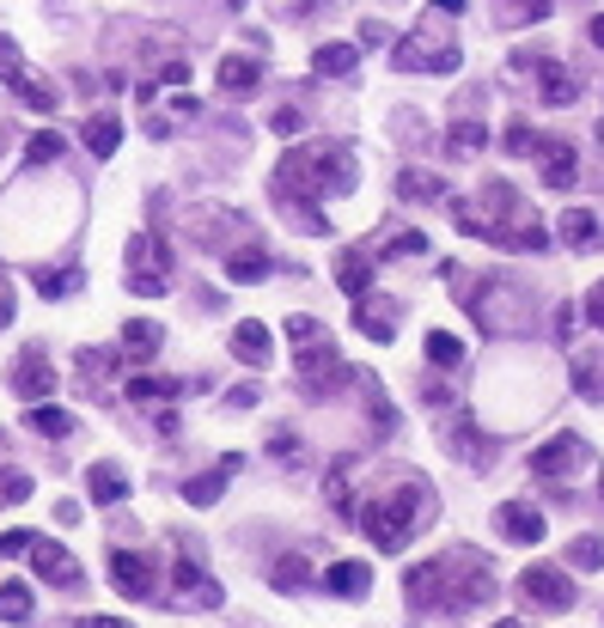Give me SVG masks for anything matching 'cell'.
<instances>
[{"label": "cell", "instance_id": "91938a15", "mask_svg": "<svg viewBox=\"0 0 604 628\" xmlns=\"http://www.w3.org/2000/svg\"><path fill=\"white\" fill-rule=\"evenodd\" d=\"M599 489H604V470H599Z\"/></svg>", "mask_w": 604, "mask_h": 628}, {"label": "cell", "instance_id": "e575fe53", "mask_svg": "<svg viewBox=\"0 0 604 628\" xmlns=\"http://www.w3.org/2000/svg\"><path fill=\"white\" fill-rule=\"evenodd\" d=\"M446 445H452V452H458V458H482V433L470 428L465 415H458V421H452V428H446Z\"/></svg>", "mask_w": 604, "mask_h": 628}, {"label": "cell", "instance_id": "f907efd6", "mask_svg": "<svg viewBox=\"0 0 604 628\" xmlns=\"http://www.w3.org/2000/svg\"><path fill=\"white\" fill-rule=\"evenodd\" d=\"M379 44H391V32H385V25H372V19H367V25H360V49H379Z\"/></svg>", "mask_w": 604, "mask_h": 628}, {"label": "cell", "instance_id": "f5cc1de1", "mask_svg": "<svg viewBox=\"0 0 604 628\" xmlns=\"http://www.w3.org/2000/svg\"><path fill=\"white\" fill-rule=\"evenodd\" d=\"M574 318H580V306H562V311H556V336H562V342L574 336Z\"/></svg>", "mask_w": 604, "mask_h": 628}, {"label": "cell", "instance_id": "c3c4849f", "mask_svg": "<svg viewBox=\"0 0 604 628\" xmlns=\"http://www.w3.org/2000/svg\"><path fill=\"white\" fill-rule=\"evenodd\" d=\"M128 287H135L140 299H159V293H165V275H128Z\"/></svg>", "mask_w": 604, "mask_h": 628}, {"label": "cell", "instance_id": "9f6ffc18", "mask_svg": "<svg viewBox=\"0 0 604 628\" xmlns=\"http://www.w3.org/2000/svg\"><path fill=\"white\" fill-rule=\"evenodd\" d=\"M592 44H599V49H604V13H599V19H592Z\"/></svg>", "mask_w": 604, "mask_h": 628}, {"label": "cell", "instance_id": "277c9868", "mask_svg": "<svg viewBox=\"0 0 604 628\" xmlns=\"http://www.w3.org/2000/svg\"><path fill=\"white\" fill-rule=\"evenodd\" d=\"M391 62H397V74H458V44L452 37H421L409 32L397 49H391Z\"/></svg>", "mask_w": 604, "mask_h": 628}, {"label": "cell", "instance_id": "ba28073f", "mask_svg": "<svg viewBox=\"0 0 604 628\" xmlns=\"http://www.w3.org/2000/svg\"><path fill=\"white\" fill-rule=\"evenodd\" d=\"M355 330L367 342H391L397 336V299H385V293H360L355 299Z\"/></svg>", "mask_w": 604, "mask_h": 628}, {"label": "cell", "instance_id": "f6af8a7d", "mask_svg": "<svg viewBox=\"0 0 604 628\" xmlns=\"http://www.w3.org/2000/svg\"><path fill=\"white\" fill-rule=\"evenodd\" d=\"M287 336H294L299 348H306V342H318V318H306V311H294V318H287Z\"/></svg>", "mask_w": 604, "mask_h": 628}, {"label": "cell", "instance_id": "9a60e30c", "mask_svg": "<svg viewBox=\"0 0 604 628\" xmlns=\"http://www.w3.org/2000/svg\"><path fill=\"white\" fill-rule=\"evenodd\" d=\"M159 342H165V330H159L153 318H128L123 323V360L128 367H147V360L159 354Z\"/></svg>", "mask_w": 604, "mask_h": 628}, {"label": "cell", "instance_id": "d590c367", "mask_svg": "<svg viewBox=\"0 0 604 628\" xmlns=\"http://www.w3.org/2000/svg\"><path fill=\"white\" fill-rule=\"evenodd\" d=\"M568 562L587 567V574H599V567H604V537H574V543H568Z\"/></svg>", "mask_w": 604, "mask_h": 628}, {"label": "cell", "instance_id": "4dcf8cb0", "mask_svg": "<svg viewBox=\"0 0 604 628\" xmlns=\"http://www.w3.org/2000/svg\"><path fill=\"white\" fill-rule=\"evenodd\" d=\"M397 196H403V201H434V196H446V184H440V177H428V171H403V177H397Z\"/></svg>", "mask_w": 604, "mask_h": 628}, {"label": "cell", "instance_id": "836d02e7", "mask_svg": "<svg viewBox=\"0 0 604 628\" xmlns=\"http://www.w3.org/2000/svg\"><path fill=\"white\" fill-rule=\"evenodd\" d=\"M275 586H281V592L311 586V562H306V555H281V562H275Z\"/></svg>", "mask_w": 604, "mask_h": 628}, {"label": "cell", "instance_id": "e0dca14e", "mask_svg": "<svg viewBox=\"0 0 604 628\" xmlns=\"http://www.w3.org/2000/svg\"><path fill=\"white\" fill-rule=\"evenodd\" d=\"M13 391L25 403H44L49 391H56V372L44 367V360H37V354H19V367H13Z\"/></svg>", "mask_w": 604, "mask_h": 628}, {"label": "cell", "instance_id": "74e56055", "mask_svg": "<svg viewBox=\"0 0 604 628\" xmlns=\"http://www.w3.org/2000/svg\"><path fill=\"white\" fill-rule=\"evenodd\" d=\"M428 360H434V367H458V360H465V342L434 330V336H428Z\"/></svg>", "mask_w": 604, "mask_h": 628}, {"label": "cell", "instance_id": "9c48e42d", "mask_svg": "<svg viewBox=\"0 0 604 628\" xmlns=\"http://www.w3.org/2000/svg\"><path fill=\"white\" fill-rule=\"evenodd\" d=\"M519 306H526V299H519V293H513L507 281H489V287L477 293V318H482V330H513V323H519Z\"/></svg>", "mask_w": 604, "mask_h": 628}, {"label": "cell", "instance_id": "b9f144b4", "mask_svg": "<svg viewBox=\"0 0 604 628\" xmlns=\"http://www.w3.org/2000/svg\"><path fill=\"white\" fill-rule=\"evenodd\" d=\"M79 367H86V379H93V384H104V372L116 367V354H104V348H86V354H79Z\"/></svg>", "mask_w": 604, "mask_h": 628}, {"label": "cell", "instance_id": "8992f818", "mask_svg": "<svg viewBox=\"0 0 604 628\" xmlns=\"http://www.w3.org/2000/svg\"><path fill=\"white\" fill-rule=\"evenodd\" d=\"M519 592H526L531 604H543V611H568L574 604V580L550 562H531L526 574H519Z\"/></svg>", "mask_w": 604, "mask_h": 628}, {"label": "cell", "instance_id": "5bb4252c", "mask_svg": "<svg viewBox=\"0 0 604 628\" xmlns=\"http://www.w3.org/2000/svg\"><path fill=\"white\" fill-rule=\"evenodd\" d=\"M25 555H32V567L44 574L49 586H67V580H74V555H67L62 543H49V537H32V543H25Z\"/></svg>", "mask_w": 604, "mask_h": 628}, {"label": "cell", "instance_id": "8d00e7d4", "mask_svg": "<svg viewBox=\"0 0 604 628\" xmlns=\"http://www.w3.org/2000/svg\"><path fill=\"white\" fill-rule=\"evenodd\" d=\"M574 391L604 403V360H580V367H574Z\"/></svg>", "mask_w": 604, "mask_h": 628}, {"label": "cell", "instance_id": "60d3db41", "mask_svg": "<svg viewBox=\"0 0 604 628\" xmlns=\"http://www.w3.org/2000/svg\"><path fill=\"white\" fill-rule=\"evenodd\" d=\"M79 287V269H62V275H44L37 281V293H44V299H62V293H74Z\"/></svg>", "mask_w": 604, "mask_h": 628}, {"label": "cell", "instance_id": "681fc988", "mask_svg": "<svg viewBox=\"0 0 604 628\" xmlns=\"http://www.w3.org/2000/svg\"><path fill=\"white\" fill-rule=\"evenodd\" d=\"M25 543H32V531H0V555H25Z\"/></svg>", "mask_w": 604, "mask_h": 628}, {"label": "cell", "instance_id": "d4e9b609", "mask_svg": "<svg viewBox=\"0 0 604 628\" xmlns=\"http://www.w3.org/2000/svg\"><path fill=\"white\" fill-rule=\"evenodd\" d=\"M25 421H32L37 433H44V440H67V433H74V415L62 409V403H32V415H25Z\"/></svg>", "mask_w": 604, "mask_h": 628}, {"label": "cell", "instance_id": "d6a6232c", "mask_svg": "<svg viewBox=\"0 0 604 628\" xmlns=\"http://www.w3.org/2000/svg\"><path fill=\"white\" fill-rule=\"evenodd\" d=\"M62 153H67V140L56 135V128H44V135H32V147H25V165H56Z\"/></svg>", "mask_w": 604, "mask_h": 628}, {"label": "cell", "instance_id": "d6986e66", "mask_svg": "<svg viewBox=\"0 0 604 628\" xmlns=\"http://www.w3.org/2000/svg\"><path fill=\"white\" fill-rule=\"evenodd\" d=\"M538 93H543V104H550V110H562V104H574V98H580V79H574L562 62H543V67H538Z\"/></svg>", "mask_w": 604, "mask_h": 628}, {"label": "cell", "instance_id": "52a82bcc", "mask_svg": "<svg viewBox=\"0 0 604 628\" xmlns=\"http://www.w3.org/2000/svg\"><path fill=\"white\" fill-rule=\"evenodd\" d=\"M110 586L140 604V598H153L159 574H153V562H147L140 550H116V555H110Z\"/></svg>", "mask_w": 604, "mask_h": 628}, {"label": "cell", "instance_id": "7c38bea8", "mask_svg": "<svg viewBox=\"0 0 604 628\" xmlns=\"http://www.w3.org/2000/svg\"><path fill=\"white\" fill-rule=\"evenodd\" d=\"M238 464H245V458H238V452H226V458H220L214 470L189 476V482H184V501H189V506H214L220 494H226V482H233V470H238Z\"/></svg>", "mask_w": 604, "mask_h": 628}, {"label": "cell", "instance_id": "44dd1931", "mask_svg": "<svg viewBox=\"0 0 604 628\" xmlns=\"http://www.w3.org/2000/svg\"><path fill=\"white\" fill-rule=\"evenodd\" d=\"M336 287L348 293V299L372 293V262H367V250H342V257H336Z\"/></svg>", "mask_w": 604, "mask_h": 628}, {"label": "cell", "instance_id": "7bdbcfd3", "mask_svg": "<svg viewBox=\"0 0 604 628\" xmlns=\"http://www.w3.org/2000/svg\"><path fill=\"white\" fill-rule=\"evenodd\" d=\"M501 147H507V153H538V135H531L526 123H513L507 135H501Z\"/></svg>", "mask_w": 604, "mask_h": 628}, {"label": "cell", "instance_id": "bcb514c9", "mask_svg": "<svg viewBox=\"0 0 604 628\" xmlns=\"http://www.w3.org/2000/svg\"><path fill=\"white\" fill-rule=\"evenodd\" d=\"M580 311H587L592 330H604V281H592V293H587V306H580Z\"/></svg>", "mask_w": 604, "mask_h": 628}, {"label": "cell", "instance_id": "cb8c5ba5", "mask_svg": "<svg viewBox=\"0 0 604 628\" xmlns=\"http://www.w3.org/2000/svg\"><path fill=\"white\" fill-rule=\"evenodd\" d=\"M269 269H275V262H269L263 250H233V257H226V281H238V287L269 281Z\"/></svg>", "mask_w": 604, "mask_h": 628}, {"label": "cell", "instance_id": "30bf717a", "mask_svg": "<svg viewBox=\"0 0 604 628\" xmlns=\"http://www.w3.org/2000/svg\"><path fill=\"white\" fill-rule=\"evenodd\" d=\"M495 525H501V537L507 543H543V513L531 501H501V513H495Z\"/></svg>", "mask_w": 604, "mask_h": 628}, {"label": "cell", "instance_id": "db71d44e", "mask_svg": "<svg viewBox=\"0 0 604 628\" xmlns=\"http://www.w3.org/2000/svg\"><path fill=\"white\" fill-rule=\"evenodd\" d=\"M86 628H128V623H116V616H93Z\"/></svg>", "mask_w": 604, "mask_h": 628}, {"label": "cell", "instance_id": "7a4b0ae2", "mask_svg": "<svg viewBox=\"0 0 604 628\" xmlns=\"http://www.w3.org/2000/svg\"><path fill=\"white\" fill-rule=\"evenodd\" d=\"M342 189H355V147H342V140H311V147L281 153L275 177H269L275 201H324Z\"/></svg>", "mask_w": 604, "mask_h": 628}, {"label": "cell", "instance_id": "603a6c76", "mask_svg": "<svg viewBox=\"0 0 604 628\" xmlns=\"http://www.w3.org/2000/svg\"><path fill=\"white\" fill-rule=\"evenodd\" d=\"M311 67L318 74H330V79H348L360 67V44H324L318 56H311Z\"/></svg>", "mask_w": 604, "mask_h": 628}, {"label": "cell", "instance_id": "680465c9", "mask_svg": "<svg viewBox=\"0 0 604 628\" xmlns=\"http://www.w3.org/2000/svg\"><path fill=\"white\" fill-rule=\"evenodd\" d=\"M226 7H245V0H226Z\"/></svg>", "mask_w": 604, "mask_h": 628}, {"label": "cell", "instance_id": "2e32d148", "mask_svg": "<svg viewBox=\"0 0 604 628\" xmlns=\"http://www.w3.org/2000/svg\"><path fill=\"white\" fill-rule=\"evenodd\" d=\"M214 79H220V93H233V98H250V93H257V79H263V67L250 62V56H220Z\"/></svg>", "mask_w": 604, "mask_h": 628}, {"label": "cell", "instance_id": "f1b7e54d", "mask_svg": "<svg viewBox=\"0 0 604 628\" xmlns=\"http://www.w3.org/2000/svg\"><path fill=\"white\" fill-rule=\"evenodd\" d=\"M0 79L13 86V93H25L32 86V67H25V56H19V44L7 32H0Z\"/></svg>", "mask_w": 604, "mask_h": 628}, {"label": "cell", "instance_id": "ac0fdd59", "mask_svg": "<svg viewBox=\"0 0 604 628\" xmlns=\"http://www.w3.org/2000/svg\"><path fill=\"white\" fill-rule=\"evenodd\" d=\"M269 348H275V336H269V323H263V318H245V323H233V354H238V360H250V367H263V360H269Z\"/></svg>", "mask_w": 604, "mask_h": 628}, {"label": "cell", "instance_id": "4fadbf2b", "mask_svg": "<svg viewBox=\"0 0 604 628\" xmlns=\"http://www.w3.org/2000/svg\"><path fill=\"white\" fill-rule=\"evenodd\" d=\"M171 586H177V598H189V604H201V611H214L220 598H226L196 562H171Z\"/></svg>", "mask_w": 604, "mask_h": 628}, {"label": "cell", "instance_id": "ab89813d", "mask_svg": "<svg viewBox=\"0 0 604 628\" xmlns=\"http://www.w3.org/2000/svg\"><path fill=\"white\" fill-rule=\"evenodd\" d=\"M269 128H275V135H281V140H294V135H299V128H306V110H299V104H281V110H275V116H269Z\"/></svg>", "mask_w": 604, "mask_h": 628}, {"label": "cell", "instance_id": "7402d4cb", "mask_svg": "<svg viewBox=\"0 0 604 628\" xmlns=\"http://www.w3.org/2000/svg\"><path fill=\"white\" fill-rule=\"evenodd\" d=\"M556 232H562V245H568V250H592V245L604 238V232H599V214H587V208H568Z\"/></svg>", "mask_w": 604, "mask_h": 628}, {"label": "cell", "instance_id": "f546056e", "mask_svg": "<svg viewBox=\"0 0 604 628\" xmlns=\"http://www.w3.org/2000/svg\"><path fill=\"white\" fill-rule=\"evenodd\" d=\"M128 269H165V245H159L153 232H135V238H128Z\"/></svg>", "mask_w": 604, "mask_h": 628}, {"label": "cell", "instance_id": "816d5d0a", "mask_svg": "<svg viewBox=\"0 0 604 628\" xmlns=\"http://www.w3.org/2000/svg\"><path fill=\"white\" fill-rule=\"evenodd\" d=\"M159 79H165V86H184V79H189L184 56H177V62H165V67H159Z\"/></svg>", "mask_w": 604, "mask_h": 628}, {"label": "cell", "instance_id": "8fae6325", "mask_svg": "<svg viewBox=\"0 0 604 628\" xmlns=\"http://www.w3.org/2000/svg\"><path fill=\"white\" fill-rule=\"evenodd\" d=\"M538 171L550 189H574V177H580V159H574L568 140H538Z\"/></svg>", "mask_w": 604, "mask_h": 628}, {"label": "cell", "instance_id": "7dc6e473", "mask_svg": "<svg viewBox=\"0 0 604 628\" xmlns=\"http://www.w3.org/2000/svg\"><path fill=\"white\" fill-rule=\"evenodd\" d=\"M19 98H25V104H32V110H44V116H49V110H56V93H49V86H37V79H32V86H25V93H19Z\"/></svg>", "mask_w": 604, "mask_h": 628}, {"label": "cell", "instance_id": "ffe728a7", "mask_svg": "<svg viewBox=\"0 0 604 628\" xmlns=\"http://www.w3.org/2000/svg\"><path fill=\"white\" fill-rule=\"evenodd\" d=\"M372 586V562H336V567H324V592H336V598H360Z\"/></svg>", "mask_w": 604, "mask_h": 628}, {"label": "cell", "instance_id": "6f0895ef", "mask_svg": "<svg viewBox=\"0 0 604 628\" xmlns=\"http://www.w3.org/2000/svg\"><path fill=\"white\" fill-rule=\"evenodd\" d=\"M495 628H519V623H495Z\"/></svg>", "mask_w": 604, "mask_h": 628}, {"label": "cell", "instance_id": "3957f363", "mask_svg": "<svg viewBox=\"0 0 604 628\" xmlns=\"http://www.w3.org/2000/svg\"><path fill=\"white\" fill-rule=\"evenodd\" d=\"M355 519H360V531L372 537V550L397 555V550H409V537H416L421 525L434 519V494H428V482H397V489L372 494Z\"/></svg>", "mask_w": 604, "mask_h": 628}, {"label": "cell", "instance_id": "5b68a950", "mask_svg": "<svg viewBox=\"0 0 604 628\" xmlns=\"http://www.w3.org/2000/svg\"><path fill=\"white\" fill-rule=\"evenodd\" d=\"M587 440L580 433H556L550 445H538L531 452V476H550V482H562V476H574V470H587Z\"/></svg>", "mask_w": 604, "mask_h": 628}, {"label": "cell", "instance_id": "11a10c76", "mask_svg": "<svg viewBox=\"0 0 604 628\" xmlns=\"http://www.w3.org/2000/svg\"><path fill=\"white\" fill-rule=\"evenodd\" d=\"M440 13H465V0H434Z\"/></svg>", "mask_w": 604, "mask_h": 628}, {"label": "cell", "instance_id": "6da1fadb", "mask_svg": "<svg viewBox=\"0 0 604 628\" xmlns=\"http://www.w3.org/2000/svg\"><path fill=\"white\" fill-rule=\"evenodd\" d=\"M403 592L416 598L421 611H477L495 598V574L477 550H452L440 562H421L403 574Z\"/></svg>", "mask_w": 604, "mask_h": 628}, {"label": "cell", "instance_id": "83f0119b", "mask_svg": "<svg viewBox=\"0 0 604 628\" xmlns=\"http://www.w3.org/2000/svg\"><path fill=\"white\" fill-rule=\"evenodd\" d=\"M32 611H37V604H32V586H25V580L0 586V623H25Z\"/></svg>", "mask_w": 604, "mask_h": 628}, {"label": "cell", "instance_id": "484cf974", "mask_svg": "<svg viewBox=\"0 0 604 628\" xmlns=\"http://www.w3.org/2000/svg\"><path fill=\"white\" fill-rule=\"evenodd\" d=\"M86 489H93V501H98V506H110V501H123V494H128V476L116 470V464H93Z\"/></svg>", "mask_w": 604, "mask_h": 628}, {"label": "cell", "instance_id": "1f68e13d", "mask_svg": "<svg viewBox=\"0 0 604 628\" xmlns=\"http://www.w3.org/2000/svg\"><path fill=\"white\" fill-rule=\"evenodd\" d=\"M128 397L135 403H177V379H153V372H147V379H128Z\"/></svg>", "mask_w": 604, "mask_h": 628}, {"label": "cell", "instance_id": "4316f807", "mask_svg": "<svg viewBox=\"0 0 604 628\" xmlns=\"http://www.w3.org/2000/svg\"><path fill=\"white\" fill-rule=\"evenodd\" d=\"M86 147H93L98 159H110L123 147V123H116V116H93V123H86Z\"/></svg>", "mask_w": 604, "mask_h": 628}, {"label": "cell", "instance_id": "ee69618b", "mask_svg": "<svg viewBox=\"0 0 604 628\" xmlns=\"http://www.w3.org/2000/svg\"><path fill=\"white\" fill-rule=\"evenodd\" d=\"M421 250H428V238H421V232H397V238L385 245V257H421Z\"/></svg>", "mask_w": 604, "mask_h": 628}, {"label": "cell", "instance_id": "f35d334b", "mask_svg": "<svg viewBox=\"0 0 604 628\" xmlns=\"http://www.w3.org/2000/svg\"><path fill=\"white\" fill-rule=\"evenodd\" d=\"M446 147H452V153H482V147H489V128H482V123H458L446 135Z\"/></svg>", "mask_w": 604, "mask_h": 628}]
</instances>
